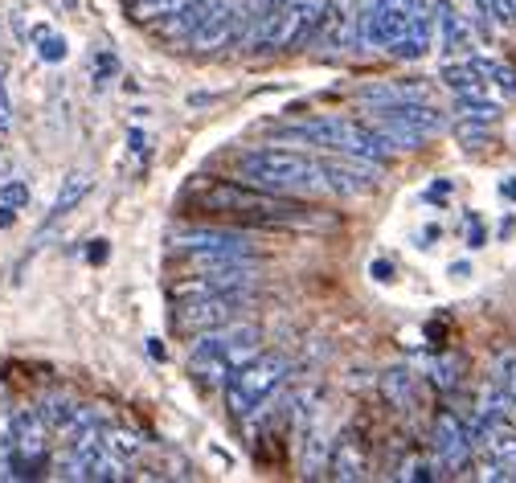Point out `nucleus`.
<instances>
[{
    "mask_svg": "<svg viewBox=\"0 0 516 483\" xmlns=\"http://www.w3.org/2000/svg\"><path fill=\"white\" fill-rule=\"evenodd\" d=\"M46 418H41V410H17L9 418V451H13V475H37V467L46 463Z\"/></svg>",
    "mask_w": 516,
    "mask_h": 483,
    "instance_id": "39448f33",
    "label": "nucleus"
},
{
    "mask_svg": "<svg viewBox=\"0 0 516 483\" xmlns=\"http://www.w3.org/2000/svg\"><path fill=\"white\" fill-rule=\"evenodd\" d=\"M430 41H435V13L426 9V0H414V5H410V25H406L402 41L394 46V54L402 62H418L430 50Z\"/></svg>",
    "mask_w": 516,
    "mask_h": 483,
    "instance_id": "9d476101",
    "label": "nucleus"
},
{
    "mask_svg": "<svg viewBox=\"0 0 516 483\" xmlns=\"http://www.w3.org/2000/svg\"><path fill=\"white\" fill-rule=\"evenodd\" d=\"M0 205H13V209L29 205V185H21V181H9V185H0Z\"/></svg>",
    "mask_w": 516,
    "mask_h": 483,
    "instance_id": "cd10ccee",
    "label": "nucleus"
},
{
    "mask_svg": "<svg viewBox=\"0 0 516 483\" xmlns=\"http://www.w3.org/2000/svg\"><path fill=\"white\" fill-rule=\"evenodd\" d=\"M238 181L271 193H328V172L320 156L291 148H250L238 156Z\"/></svg>",
    "mask_w": 516,
    "mask_h": 483,
    "instance_id": "f03ea898",
    "label": "nucleus"
},
{
    "mask_svg": "<svg viewBox=\"0 0 516 483\" xmlns=\"http://www.w3.org/2000/svg\"><path fill=\"white\" fill-rule=\"evenodd\" d=\"M402 479H414V483L422 479V483H426V479H435V471H430V463H422V459H410V463L402 467Z\"/></svg>",
    "mask_w": 516,
    "mask_h": 483,
    "instance_id": "c85d7f7f",
    "label": "nucleus"
},
{
    "mask_svg": "<svg viewBox=\"0 0 516 483\" xmlns=\"http://www.w3.org/2000/svg\"><path fill=\"white\" fill-rule=\"evenodd\" d=\"M86 258H91V262H103V258H107V242H103V238H95V246L86 250Z\"/></svg>",
    "mask_w": 516,
    "mask_h": 483,
    "instance_id": "72a5a7b5",
    "label": "nucleus"
},
{
    "mask_svg": "<svg viewBox=\"0 0 516 483\" xmlns=\"http://www.w3.org/2000/svg\"><path fill=\"white\" fill-rule=\"evenodd\" d=\"M435 451H439V463H443L447 471H463L467 459H471L467 426H463L451 410H439V418H435Z\"/></svg>",
    "mask_w": 516,
    "mask_h": 483,
    "instance_id": "1a4fd4ad",
    "label": "nucleus"
},
{
    "mask_svg": "<svg viewBox=\"0 0 516 483\" xmlns=\"http://www.w3.org/2000/svg\"><path fill=\"white\" fill-rule=\"evenodd\" d=\"M455 136L467 144V148H480L488 140V123H476V119H459L455 123Z\"/></svg>",
    "mask_w": 516,
    "mask_h": 483,
    "instance_id": "bb28decb",
    "label": "nucleus"
},
{
    "mask_svg": "<svg viewBox=\"0 0 516 483\" xmlns=\"http://www.w3.org/2000/svg\"><path fill=\"white\" fill-rule=\"evenodd\" d=\"M185 197H193L209 213H230L250 226H320L324 217L304 201H291L287 193H271L246 181H201Z\"/></svg>",
    "mask_w": 516,
    "mask_h": 483,
    "instance_id": "f257e3e1",
    "label": "nucleus"
},
{
    "mask_svg": "<svg viewBox=\"0 0 516 483\" xmlns=\"http://www.w3.org/2000/svg\"><path fill=\"white\" fill-rule=\"evenodd\" d=\"M439 78L455 91V99H484V78L471 70V62L467 66H443Z\"/></svg>",
    "mask_w": 516,
    "mask_h": 483,
    "instance_id": "a211bd4d",
    "label": "nucleus"
},
{
    "mask_svg": "<svg viewBox=\"0 0 516 483\" xmlns=\"http://www.w3.org/2000/svg\"><path fill=\"white\" fill-rule=\"evenodd\" d=\"M13 226V205H0V230Z\"/></svg>",
    "mask_w": 516,
    "mask_h": 483,
    "instance_id": "4c0bfd02",
    "label": "nucleus"
},
{
    "mask_svg": "<svg viewBox=\"0 0 516 483\" xmlns=\"http://www.w3.org/2000/svg\"><path fill=\"white\" fill-rule=\"evenodd\" d=\"M287 373H291L287 357H279V353H258L254 361H246L242 369H234V373L226 377V385H222L226 410H230L234 418H246V414H254V410H263L267 398L283 385Z\"/></svg>",
    "mask_w": 516,
    "mask_h": 483,
    "instance_id": "7ed1b4c3",
    "label": "nucleus"
},
{
    "mask_svg": "<svg viewBox=\"0 0 516 483\" xmlns=\"http://www.w3.org/2000/svg\"><path fill=\"white\" fill-rule=\"evenodd\" d=\"M410 5L414 0H373L369 5V41L373 46L394 50L406 25H410Z\"/></svg>",
    "mask_w": 516,
    "mask_h": 483,
    "instance_id": "6e6552de",
    "label": "nucleus"
},
{
    "mask_svg": "<svg viewBox=\"0 0 516 483\" xmlns=\"http://www.w3.org/2000/svg\"><path fill=\"white\" fill-rule=\"evenodd\" d=\"M459 119H476V123H496L500 119V107L496 103H488V99H459Z\"/></svg>",
    "mask_w": 516,
    "mask_h": 483,
    "instance_id": "5701e85b",
    "label": "nucleus"
},
{
    "mask_svg": "<svg viewBox=\"0 0 516 483\" xmlns=\"http://www.w3.org/2000/svg\"><path fill=\"white\" fill-rule=\"evenodd\" d=\"M365 123L373 127V136H377L385 148H394V152H414V148L426 144V136H418L410 123L394 119L390 111H381V107H369V119H365Z\"/></svg>",
    "mask_w": 516,
    "mask_h": 483,
    "instance_id": "9b49d317",
    "label": "nucleus"
},
{
    "mask_svg": "<svg viewBox=\"0 0 516 483\" xmlns=\"http://www.w3.org/2000/svg\"><path fill=\"white\" fill-rule=\"evenodd\" d=\"M127 144H132V152H144V148H148V140H144V131H132V136H127Z\"/></svg>",
    "mask_w": 516,
    "mask_h": 483,
    "instance_id": "e433bc0d",
    "label": "nucleus"
},
{
    "mask_svg": "<svg viewBox=\"0 0 516 483\" xmlns=\"http://www.w3.org/2000/svg\"><path fill=\"white\" fill-rule=\"evenodd\" d=\"M13 127V107H9V91H5V78H0V131Z\"/></svg>",
    "mask_w": 516,
    "mask_h": 483,
    "instance_id": "7c9ffc66",
    "label": "nucleus"
},
{
    "mask_svg": "<svg viewBox=\"0 0 516 483\" xmlns=\"http://www.w3.org/2000/svg\"><path fill=\"white\" fill-rule=\"evenodd\" d=\"M381 393H385V402H390L398 414H410L414 410V373L394 365V369H385L381 373Z\"/></svg>",
    "mask_w": 516,
    "mask_h": 483,
    "instance_id": "dca6fc26",
    "label": "nucleus"
},
{
    "mask_svg": "<svg viewBox=\"0 0 516 483\" xmlns=\"http://www.w3.org/2000/svg\"><path fill=\"white\" fill-rule=\"evenodd\" d=\"M168 242H172V250H177V254H189V250H218V246H246V250H250V242H246L242 234H234V230H213V226L177 230Z\"/></svg>",
    "mask_w": 516,
    "mask_h": 483,
    "instance_id": "f8f14e48",
    "label": "nucleus"
},
{
    "mask_svg": "<svg viewBox=\"0 0 516 483\" xmlns=\"http://www.w3.org/2000/svg\"><path fill=\"white\" fill-rule=\"evenodd\" d=\"M148 353H152V357H160V361H164V344H160V340H148Z\"/></svg>",
    "mask_w": 516,
    "mask_h": 483,
    "instance_id": "58836bf2",
    "label": "nucleus"
},
{
    "mask_svg": "<svg viewBox=\"0 0 516 483\" xmlns=\"http://www.w3.org/2000/svg\"><path fill=\"white\" fill-rule=\"evenodd\" d=\"M484 451H488V459H496V463H516V426L504 418V422H496L488 434H484V443H480Z\"/></svg>",
    "mask_w": 516,
    "mask_h": 483,
    "instance_id": "f3484780",
    "label": "nucleus"
},
{
    "mask_svg": "<svg viewBox=\"0 0 516 483\" xmlns=\"http://www.w3.org/2000/svg\"><path fill=\"white\" fill-rule=\"evenodd\" d=\"M328 475L332 479H365V451L353 434H344L340 443L332 447V459H328Z\"/></svg>",
    "mask_w": 516,
    "mask_h": 483,
    "instance_id": "2eb2a0df",
    "label": "nucleus"
},
{
    "mask_svg": "<svg viewBox=\"0 0 516 483\" xmlns=\"http://www.w3.org/2000/svg\"><path fill=\"white\" fill-rule=\"evenodd\" d=\"M357 0H324V17L316 29V41L324 54H340L357 46Z\"/></svg>",
    "mask_w": 516,
    "mask_h": 483,
    "instance_id": "423d86ee",
    "label": "nucleus"
},
{
    "mask_svg": "<svg viewBox=\"0 0 516 483\" xmlns=\"http://www.w3.org/2000/svg\"><path fill=\"white\" fill-rule=\"evenodd\" d=\"M373 279L377 283H390L394 279V267H390V262H373Z\"/></svg>",
    "mask_w": 516,
    "mask_h": 483,
    "instance_id": "473e14b6",
    "label": "nucleus"
},
{
    "mask_svg": "<svg viewBox=\"0 0 516 483\" xmlns=\"http://www.w3.org/2000/svg\"><path fill=\"white\" fill-rule=\"evenodd\" d=\"M471 70H476L484 82H496L504 95H516V70L508 62H496V58H471Z\"/></svg>",
    "mask_w": 516,
    "mask_h": 483,
    "instance_id": "412c9836",
    "label": "nucleus"
},
{
    "mask_svg": "<svg viewBox=\"0 0 516 483\" xmlns=\"http://www.w3.org/2000/svg\"><path fill=\"white\" fill-rule=\"evenodd\" d=\"M455 369H459L455 361H439V365H435V381H439L443 389H451V385L459 381V373H455Z\"/></svg>",
    "mask_w": 516,
    "mask_h": 483,
    "instance_id": "c756f323",
    "label": "nucleus"
},
{
    "mask_svg": "<svg viewBox=\"0 0 516 483\" xmlns=\"http://www.w3.org/2000/svg\"><path fill=\"white\" fill-rule=\"evenodd\" d=\"M500 193H504L508 201H516V181H504V185H500Z\"/></svg>",
    "mask_w": 516,
    "mask_h": 483,
    "instance_id": "ea45409f",
    "label": "nucleus"
},
{
    "mask_svg": "<svg viewBox=\"0 0 516 483\" xmlns=\"http://www.w3.org/2000/svg\"><path fill=\"white\" fill-rule=\"evenodd\" d=\"M197 5V0H127V13H132V21L148 25V21H160V17H172V13H181Z\"/></svg>",
    "mask_w": 516,
    "mask_h": 483,
    "instance_id": "6ab92c4d",
    "label": "nucleus"
},
{
    "mask_svg": "<svg viewBox=\"0 0 516 483\" xmlns=\"http://www.w3.org/2000/svg\"><path fill=\"white\" fill-rule=\"evenodd\" d=\"M37 410H41V418H46V426H50V430H66V426H70V418L78 414V406H74L70 398H62V393H50V398L41 402Z\"/></svg>",
    "mask_w": 516,
    "mask_h": 483,
    "instance_id": "4be33fe9",
    "label": "nucleus"
},
{
    "mask_svg": "<svg viewBox=\"0 0 516 483\" xmlns=\"http://www.w3.org/2000/svg\"><path fill=\"white\" fill-rule=\"evenodd\" d=\"M410 99H426L422 82H369L357 91V103H365V107H394V103H410Z\"/></svg>",
    "mask_w": 516,
    "mask_h": 483,
    "instance_id": "4468645a",
    "label": "nucleus"
},
{
    "mask_svg": "<svg viewBox=\"0 0 516 483\" xmlns=\"http://www.w3.org/2000/svg\"><path fill=\"white\" fill-rule=\"evenodd\" d=\"M467 246H484V226H480V217H471V226H467Z\"/></svg>",
    "mask_w": 516,
    "mask_h": 483,
    "instance_id": "2f4dec72",
    "label": "nucleus"
},
{
    "mask_svg": "<svg viewBox=\"0 0 516 483\" xmlns=\"http://www.w3.org/2000/svg\"><path fill=\"white\" fill-rule=\"evenodd\" d=\"M33 41H37V54L46 62H62L70 50H66V37L50 33V29H33Z\"/></svg>",
    "mask_w": 516,
    "mask_h": 483,
    "instance_id": "b1692460",
    "label": "nucleus"
},
{
    "mask_svg": "<svg viewBox=\"0 0 516 483\" xmlns=\"http://www.w3.org/2000/svg\"><path fill=\"white\" fill-rule=\"evenodd\" d=\"M435 25H439V46L447 54H459V50H471V41H476V33H471V21L463 13H455L447 0H439L435 9Z\"/></svg>",
    "mask_w": 516,
    "mask_h": 483,
    "instance_id": "ddd939ff",
    "label": "nucleus"
},
{
    "mask_svg": "<svg viewBox=\"0 0 516 483\" xmlns=\"http://www.w3.org/2000/svg\"><path fill=\"white\" fill-rule=\"evenodd\" d=\"M480 5V13L488 17V21H496V25H516V0H476Z\"/></svg>",
    "mask_w": 516,
    "mask_h": 483,
    "instance_id": "a878e982",
    "label": "nucleus"
},
{
    "mask_svg": "<svg viewBox=\"0 0 516 483\" xmlns=\"http://www.w3.org/2000/svg\"><path fill=\"white\" fill-rule=\"evenodd\" d=\"M111 70H115V58H111V54H103V58H99V78H95V82H103Z\"/></svg>",
    "mask_w": 516,
    "mask_h": 483,
    "instance_id": "c9c22d12",
    "label": "nucleus"
},
{
    "mask_svg": "<svg viewBox=\"0 0 516 483\" xmlns=\"http://www.w3.org/2000/svg\"><path fill=\"white\" fill-rule=\"evenodd\" d=\"M91 193V172H70V177L62 181V189H58V197H54V217H66L70 209H78V201Z\"/></svg>",
    "mask_w": 516,
    "mask_h": 483,
    "instance_id": "aec40b11",
    "label": "nucleus"
},
{
    "mask_svg": "<svg viewBox=\"0 0 516 483\" xmlns=\"http://www.w3.org/2000/svg\"><path fill=\"white\" fill-rule=\"evenodd\" d=\"M242 312V291H226V295H197V299H177L172 307V324L177 332H209V328H222L230 320H238Z\"/></svg>",
    "mask_w": 516,
    "mask_h": 483,
    "instance_id": "20e7f679",
    "label": "nucleus"
},
{
    "mask_svg": "<svg viewBox=\"0 0 516 483\" xmlns=\"http://www.w3.org/2000/svg\"><path fill=\"white\" fill-rule=\"evenodd\" d=\"M447 193H451V181H439V185H430L426 197H430V201H439V197H447Z\"/></svg>",
    "mask_w": 516,
    "mask_h": 483,
    "instance_id": "f704fd0d",
    "label": "nucleus"
},
{
    "mask_svg": "<svg viewBox=\"0 0 516 483\" xmlns=\"http://www.w3.org/2000/svg\"><path fill=\"white\" fill-rule=\"evenodd\" d=\"M242 41V25H238V5L230 0H213V9L205 13V21L197 25V33L189 37V46L209 54V50H222V46H238Z\"/></svg>",
    "mask_w": 516,
    "mask_h": 483,
    "instance_id": "0eeeda50",
    "label": "nucleus"
},
{
    "mask_svg": "<svg viewBox=\"0 0 516 483\" xmlns=\"http://www.w3.org/2000/svg\"><path fill=\"white\" fill-rule=\"evenodd\" d=\"M103 438H107V451H111V455H119V459H127V455H136V451H140V438H136L132 430H123V426L107 430Z\"/></svg>",
    "mask_w": 516,
    "mask_h": 483,
    "instance_id": "393cba45",
    "label": "nucleus"
}]
</instances>
